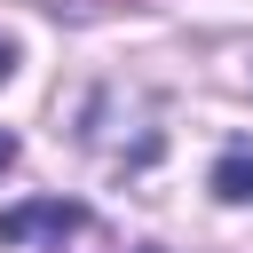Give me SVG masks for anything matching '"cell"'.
Masks as SVG:
<instances>
[{
	"mask_svg": "<svg viewBox=\"0 0 253 253\" xmlns=\"http://www.w3.org/2000/svg\"><path fill=\"white\" fill-rule=\"evenodd\" d=\"M8 166H16V134H0V174H8Z\"/></svg>",
	"mask_w": 253,
	"mask_h": 253,
	"instance_id": "cell-4",
	"label": "cell"
},
{
	"mask_svg": "<svg viewBox=\"0 0 253 253\" xmlns=\"http://www.w3.org/2000/svg\"><path fill=\"white\" fill-rule=\"evenodd\" d=\"M16 63H24V47H16V40H8V32H0V87H8V79H16Z\"/></svg>",
	"mask_w": 253,
	"mask_h": 253,
	"instance_id": "cell-3",
	"label": "cell"
},
{
	"mask_svg": "<svg viewBox=\"0 0 253 253\" xmlns=\"http://www.w3.org/2000/svg\"><path fill=\"white\" fill-rule=\"evenodd\" d=\"M87 229V206L79 198H24V206H8L0 213V245H32V237H79Z\"/></svg>",
	"mask_w": 253,
	"mask_h": 253,
	"instance_id": "cell-1",
	"label": "cell"
},
{
	"mask_svg": "<svg viewBox=\"0 0 253 253\" xmlns=\"http://www.w3.org/2000/svg\"><path fill=\"white\" fill-rule=\"evenodd\" d=\"M206 182H213V198H221V206H253V150H221Z\"/></svg>",
	"mask_w": 253,
	"mask_h": 253,
	"instance_id": "cell-2",
	"label": "cell"
}]
</instances>
